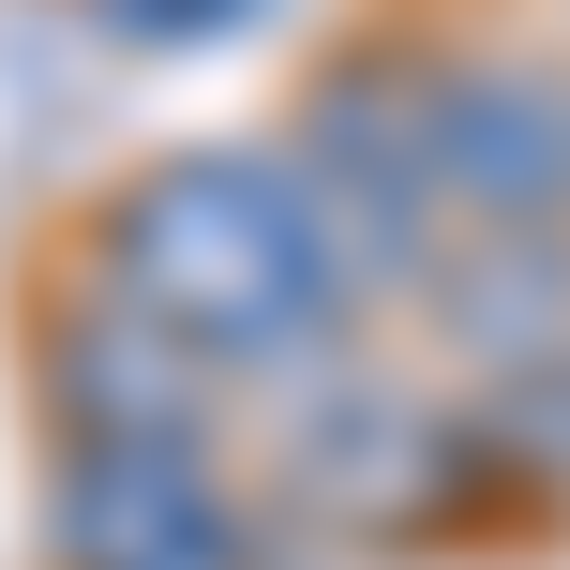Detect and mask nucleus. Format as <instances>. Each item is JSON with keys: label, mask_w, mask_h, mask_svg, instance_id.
<instances>
[{"label": "nucleus", "mask_w": 570, "mask_h": 570, "mask_svg": "<svg viewBox=\"0 0 570 570\" xmlns=\"http://www.w3.org/2000/svg\"><path fill=\"white\" fill-rule=\"evenodd\" d=\"M76 256L106 271L120 301H150L240 405L285 391V375H315V361H345V345L375 331V301L345 285L301 166H285V136L271 150H240V136L150 150L136 180H106V210L76 226Z\"/></svg>", "instance_id": "obj_1"}, {"label": "nucleus", "mask_w": 570, "mask_h": 570, "mask_svg": "<svg viewBox=\"0 0 570 570\" xmlns=\"http://www.w3.org/2000/svg\"><path fill=\"white\" fill-rule=\"evenodd\" d=\"M240 421H271V451H256L271 525H285V541H331V556L451 541V525L495 495V421H481V391L451 405V391H421V375H391L375 345H345V361L256 391Z\"/></svg>", "instance_id": "obj_2"}, {"label": "nucleus", "mask_w": 570, "mask_h": 570, "mask_svg": "<svg viewBox=\"0 0 570 570\" xmlns=\"http://www.w3.org/2000/svg\"><path fill=\"white\" fill-rule=\"evenodd\" d=\"M285 166H301L345 285L375 315H405V285L451 240V196H435V46H345L301 90V120H285Z\"/></svg>", "instance_id": "obj_3"}, {"label": "nucleus", "mask_w": 570, "mask_h": 570, "mask_svg": "<svg viewBox=\"0 0 570 570\" xmlns=\"http://www.w3.org/2000/svg\"><path fill=\"white\" fill-rule=\"evenodd\" d=\"M46 570H271L285 525L256 481H226L210 435H76L46 451Z\"/></svg>", "instance_id": "obj_4"}, {"label": "nucleus", "mask_w": 570, "mask_h": 570, "mask_svg": "<svg viewBox=\"0 0 570 570\" xmlns=\"http://www.w3.org/2000/svg\"><path fill=\"white\" fill-rule=\"evenodd\" d=\"M30 405H46V451H76V435H226L240 391L150 301H120L90 256H60L30 301Z\"/></svg>", "instance_id": "obj_5"}, {"label": "nucleus", "mask_w": 570, "mask_h": 570, "mask_svg": "<svg viewBox=\"0 0 570 570\" xmlns=\"http://www.w3.org/2000/svg\"><path fill=\"white\" fill-rule=\"evenodd\" d=\"M435 196H451V226L570 240V60L435 46Z\"/></svg>", "instance_id": "obj_6"}, {"label": "nucleus", "mask_w": 570, "mask_h": 570, "mask_svg": "<svg viewBox=\"0 0 570 570\" xmlns=\"http://www.w3.org/2000/svg\"><path fill=\"white\" fill-rule=\"evenodd\" d=\"M421 345L465 375V391H511L570 345V240H525V226H451L435 271L405 285Z\"/></svg>", "instance_id": "obj_7"}, {"label": "nucleus", "mask_w": 570, "mask_h": 570, "mask_svg": "<svg viewBox=\"0 0 570 570\" xmlns=\"http://www.w3.org/2000/svg\"><path fill=\"white\" fill-rule=\"evenodd\" d=\"M481 421H495V495L570 511V345L541 375H511V391H481Z\"/></svg>", "instance_id": "obj_8"}, {"label": "nucleus", "mask_w": 570, "mask_h": 570, "mask_svg": "<svg viewBox=\"0 0 570 570\" xmlns=\"http://www.w3.org/2000/svg\"><path fill=\"white\" fill-rule=\"evenodd\" d=\"M90 16H106L120 46H226V30H256L271 0H90Z\"/></svg>", "instance_id": "obj_9"}]
</instances>
